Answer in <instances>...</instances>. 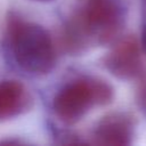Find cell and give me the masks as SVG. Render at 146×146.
Segmentation results:
<instances>
[{"label":"cell","mask_w":146,"mask_h":146,"mask_svg":"<svg viewBox=\"0 0 146 146\" xmlns=\"http://www.w3.org/2000/svg\"><path fill=\"white\" fill-rule=\"evenodd\" d=\"M141 47L135 36L121 39L104 57V66L119 79H140L145 74Z\"/></svg>","instance_id":"obj_4"},{"label":"cell","mask_w":146,"mask_h":146,"mask_svg":"<svg viewBox=\"0 0 146 146\" xmlns=\"http://www.w3.org/2000/svg\"><path fill=\"white\" fill-rule=\"evenodd\" d=\"M36 1H50V0H36Z\"/></svg>","instance_id":"obj_9"},{"label":"cell","mask_w":146,"mask_h":146,"mask_svg":"<svg viewBox=\"0 0 146 146\" xmlns=\"http://www.w3.org/2000/svg\"><path fill=\"white\" fill-rule=\"evenodd\" d=\"M26 104V90L21 82L9 80L0 83V119L18 114Z\"/></svg>","instance_id":"obj_6"},{"label":"cell","mask_w":146,"mask_h":146,"mask_svg":"<svg viewBox=\"0 0 146 146\" xmlns=\"http://www.w3.org/2000/svg\"><path fill=\"white\" fill-rule=\"evenodd\" d=\"M123 8L117 0H87L78 21L90 40L111 42L123 25Z\"/></svg>","instance_id":"obj_2"},{"label":"cell","mask_w":146,"mask_h":146,"mask_svg":"<svg viewBox=\"0 0 146 146\" xmlns=\"http://www.w3.org/2000/svg\"><path fill=\"white\" fill-rule=\"evenodd\" d=\"M137 103L143 112L146 114V83H144L137 94Z\"/></svg>","instance_id":"obj_7"},{"label":"cell","mask_w":146,"mask_h":146,"mask_svg":"<svg viewBox=\"0 0 146 146\" xmlns=\"http://www.w3.org/2000/svg\"><path fill=\"white\" fill-rule=\"evenodd\" d=\"M133 120L127 113H111L97 123L92 137L99 145H129L133 137Z\"/></svg>","instance_id":"obj_5"},{"label":"cell","mask_w":146,"mask_h":146,"mask_svg":"<svg viewBox=\"0 0 146 146\" xmlns=\"http://www.w3.org/2000/svg\"><path fill=\"white\" fill-rule=\"evenodd\" d=\"M92 105H97L94 78H84L68 83L54 99L55 113L68 124L82 119Z\"/></svg>","instance_id":"obj_3"},{"label":"cell","mask_w":146,"mask_h":146,"mask_svg":"<svg viewBox=\"0 0 146 146\" xmlns=\"http://www.w3.org/2000/svg\"><path fill=\"white\" fill-rule=\"evenodd\" d=\"M141 44L146 52V0H143V23H141Z\"/></svg>","instance_id":"obj_8"},{"label":"cell","mask_w":146,"mask_h":146,"mask_svg":"<svg viewBox=\"0 0 146 146\" xmlns=\"http://www.w3.org/2000/svg\"><path fill=\"white\" fill-rule=\"evenodd\" d=\"M9 35L14 57L18 65L31 73L43 74L55 65V51L50 35L41 26L13 21Z\"/></svg>","instance_id":"obj_1"}]
</instances>
